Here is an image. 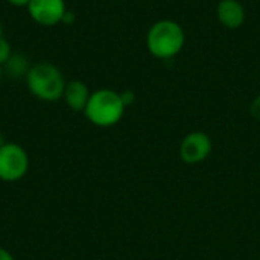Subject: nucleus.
<instances>
[{
  "label": "nucleus",
  "instance_id": "nucleus-1",
  "mask_svg": "<svg viewBox=\"0 0 260 260\" xmlns=\"http://www.w3.org/2000/svg\"><path fill=\"white\" fill-rule=\"evenodd\" d=\"M186 44L183 26L171 18L155 21L146 34V49L157 59H171L177 56Z\"/></svg>",
  "mask_w": 260,
  "mask_h": 260
},
{
  "label": "nucleus",
  "instance_id": "nucleus-2",
  "mask_svg": "<svg viewBox=\"0 0 260 260\" xmlns=\"http://www.w3.org/2000/svg\"><path fill=\"white\" fill-rule=\"evenodd\" d=\"M66 84L67 81L62 72L50 62H37L30 66L26 75L29 93L44 102H56L62 99Z\"/></svg>",
  "mask_w": 260,
  "mask_h": 260
},
{
  "label": "nucleus",
  "instance_id": "nucleus-3",
  "mask_svg": "<svg viewBox=\"0 0 260 260\" xmlns=\"http://www.w3.org/2000/svg\"><path fill=\"white\" fill-rule=\"evenodd\" d=\"M125 104L119 91L111 88H99L91 91L84 114L90 123L99 128H110L117 125L125 114Z\"/></svg>",
  "mask_w": 260,
  "mask_h": 260
},
{
  "label": "nucleus",
  "instance_id": "nucleus-4",
  "mask_svg": "<svg viewBox=\"0 0 260 260\" xmlns=\"http://www.w3.org/2000/svg\"><path fill=\"white\" fill-rule=\"evenodd\" d=\"M29 165V155L21 145L8 142L0 148V181H20L27 174Z\"/></svg>",
  "mask_w": 260,
  "mask_h": 260
},
{
  "label": "nucleus",
  "instance_id": "nucleus-5",
  "mask_svg": "<svg viewBox=\"0 0 260 260\" xmlns=\"http://www.w3.org/2000/svg\"><path fill=\"white\" fill-rule=\"evenodd\" d=\"M213 151L212 137L204 131H192L186 134L180 143V158L189 166L204 163Z\"/></svg>",
  "mask_w": 260,
  "mask_h": 260
},
{
  "label": "nucleus",
  "instance_id": "nucleus-6",
  "mask_svg": "<svg viewBox=\"0 0 260 260\" xmlns=\"http://www.w3.org/2000/svg\"><path fill=\"white\" fill-rule=\"evenodd\" d=\"M26 9L34 23L52 27L62 23L67 6L66 0H30Z\"/></svg>",
  "mask_w": 260,
  "mask_h": 260
},
{
  "label": "nucleus",
  "instance_id": "nucleus-7",
  "mask_svg": "<svg viewBox=\"0 0 260 260\" xmlns=\"http://www.w3.org/2000/svg\"><path fill=\"white\" fill-rule=\"evenodd\" d=\"M216 18L227 29H239L247 20V11L239 0H219Z\"/></svg>",
  "mask_w": 260,
  "mask_h": 260
},
{
  "label": "nucleus",
  "instance_id": "nucleus-8",
  "mask_svg": "<svg viewBox=\"0 0 260 260\" xmlns=\"http://www.w3.org/2000/svg\"><path fill=\"white\" fill-rule=\"evenodd\" d=\"M90 94H91V91L85 82H82L79 79H72V81H67V84H66V88L62 93V101L72 111L84 113V110L88 104Z\"/></svg>",
  "mask_w": 260,
  "mask_h": 260
},
{
  "label": "nucleus",
  "instance_id": "nucleus-9",
  "mask_svg": "<svg viewBox=\"0 0 260 260\" xmlns=\"http://www.w3.org/2000/svg\"><path fill=\"white\" fill-rule=\"evenodd\" d=\"M9 76L12 78H21L27 75L29 69H30V64L27 61V58L21 53H12L11 58L5 62V66L2 67Z\"/></svg>",
  "mask_w": 260,
  "mask_h": 260
},
{
  "label": "nucleus",
  "instance_id": "nucleus-10",
  "mask_svg": "<svg viewBox=\"0 0 260 260\" xmlns=\"http://www.w3.org/2000/svg\"><path fill=\"white\" fill-rule=\"evenodd\" d=\"M11 55H12L11 43L5 37H0V67L5 66V62L11 58Z\"/></svg>",
  "mask_w": 260,
  "mask_h": 260
},
{
  "label": "nucleus",
  "instance_id": "nucleus-11",
  "mask_svg": "<svg viewBox=\"0 0 260 260\" xmlns=\"http://www.w3.org/2000/svg\"><path fill=\"white\" fill-rule=\"evenodd\" d=\"M250 114H251L253 119H256L257 122H260V94H257L253 99V102L250 105Z\"/></svg>",
  "mask_w": 260,
  "mask_h": 260
},
{
  "label": "nucleus",
  "instance_id": "nucleus-12",
  "mask_svg": "<svg viewBox=\"0 0 260 260\" xmlns=\"http://www.w3.org/2000/svg\"><path fill=\"white\" fill-rule=\"evenodd\" d=\"M120 98H122V101H123L125 107L133 105V104H134V101H136V94H134V91H131V90H125V91H122V93H120Z\"/></svg>",
  "mask_w": 260,
  "mask_h": 260
},
{
  "label": "nucleus",
  "instance_id": "nucleus-13",
  "mask_svg": "<svg viewBox=\"0 0 260 260\" xmlns=\"http://www.w3.org/2000/svg\"><path fill=\"white\" fill-rule=\"evenodd\" d=\"M75 20H76L75 12L67 9V11H66V14H64V17H62V24H73V23H75Z\"/></svg>",
  "mask_w": 260,
  "mask_h": 260
},
{
  "label": "nucleus",
  "instance_id": "nucleus-14",
  "mask_svg": "<svg viewBox=\"0 0 260 260\" xmlns=\"http://www.w3.org/2000/svg\"><path fill=\"white\" fill-rule=\"evenodd\" d=\"M6 2L9 5L15 6V8H27V5H29L30 0H6Z\"/></svg>",
  "mask_w": 260,
  "mask_h": 260
},
{
  "label": "nucleus",
  "instance_id": "nucleus-15",
  "mask_svg": "<svg viewBox=\"0 0 260 260\" xmlns=\"http://www.w3.org/2000/svg\"><path fill=\"white\" fill-rule=\"evenodd\" d=\"M0 260H15L14 256L11 254V251H8L6 248L0 247Z\"/></svg>",
  "mask_w": 260,
  "mask_h": 260
},
{
  "label": "nucleus",
  "instance_id": "nucleus-16",
  "mask_svg": "<svg viewBox=\"0 0 260 260\" xmlns=\"http://www.w3.org/2000/svg\"><path fill=\"white\" fill-rule=\"evenodd\" d=\"M6 143H8V142H6V139H5V134L0 131V148H2V146H5Z\"/></svg>",
  "mask_w": 260,
  "mask_h": 260
},
{
  "label": "nucleus",
  "instance_id": "nucleus-17",
  "mask_svg": "<svg viewBox=\"0 0 260 260\" xmlns=\"http://www.w3.org/2000/svg\"><path fill=\"white\" fill-rule=\"evenodd\" d=\"M0 37H3V27H2V23H0Z\"/></svg>",
  "mask_w": 260,
  "mask_h": 260
},
{
  "label": "nucleus",
  "instance_id": "nucleus-18",
  "mask_svg": "<svg viewBox=\"0 0 260 260\" xmlns=\"http://www.w3.org/2000/svg\"><path fill=\"white\" fill-rule=\"evenodd\" d=\"M0 78H2V67H0Z\"/></svg>",
  "mask_w": 260,
  "mask_h": 260
}]
</instances>
